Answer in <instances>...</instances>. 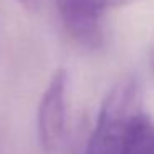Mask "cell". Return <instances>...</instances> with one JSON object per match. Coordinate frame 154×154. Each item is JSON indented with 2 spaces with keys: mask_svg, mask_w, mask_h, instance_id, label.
Wrapping results in <instances>:
<instances>
[{
  "mask_svg": "<svg viewBox=\"0 0 154 154\" xmlns=\"http://www.w3.org/2000/svg\"><path fill=\"white\" fill-rule=\"evenodd\" d=\"M143 109L141 90L134 78H124L106 94L96 124L83 154H119V146L129 119Z\"/></svg>",
  "mask_w": 154,
  "mask_h": 154,
  "instance_id": "obj_1",
  "label": "cell"
},
{
  "mask_svg": "<svg viewBox=\"0 0 154 154\" xmlns=\"http://www.w3.org/2000/svg\"><path fill=\"white\" fill-rule=\"evenodd\" d=\"M65 30L81 47L94 50L103 45V15L111 0H53Z\"/></svg>",
  "mask_w": 154,
  "mask_h": 154,
  "instance_id": "obj_3",
  "label": "cell"
},
{
  "mask_svg": "<svg viewBox=\"0 0 154 154\" xmlns=\"http://www.w3.org/2000/svg\"><path fill=\"white\" fill-rule=\"evenodd\" d=\"M119 154H154V123L143 109L134 113L128 123Z\"/></svg>",
  "mask_w": 154,
  "mask_h": 154,
  "instance_id": "obj_4",
  "label": "cell"
},
{
  "mask_svg": "<svg viewBox=\"0 0 154 154\" xmlns=\"http://www.w3.org/2000/svg\"><path fill=\"white\" fill-rule=\"evenodd\" d=\"M20 5H23L27 10H37L40 7V0H17Z\"/></svg>",
  "mask_w": 154,
  "mask_h": 154,
  "instance_id": "obj_5",
  "label": "cell"
},
{
  "mask_svg": "<svg viewBox=\"0 0 154 154\" xmlns=\"http://www.w3.org/2000/svg\"><path fill=\"white\" fill-rule=\"evenodd\" d=\"M68 70L57 68L40 98L37 111L38 141L47 152L58 147L66 128V98H68Z\"/></svg>",
  "mask_w": 154,
  "mask_h": 154,
  "instance_id": "obj_2",
  "label": "cell"
}]
</instances>
